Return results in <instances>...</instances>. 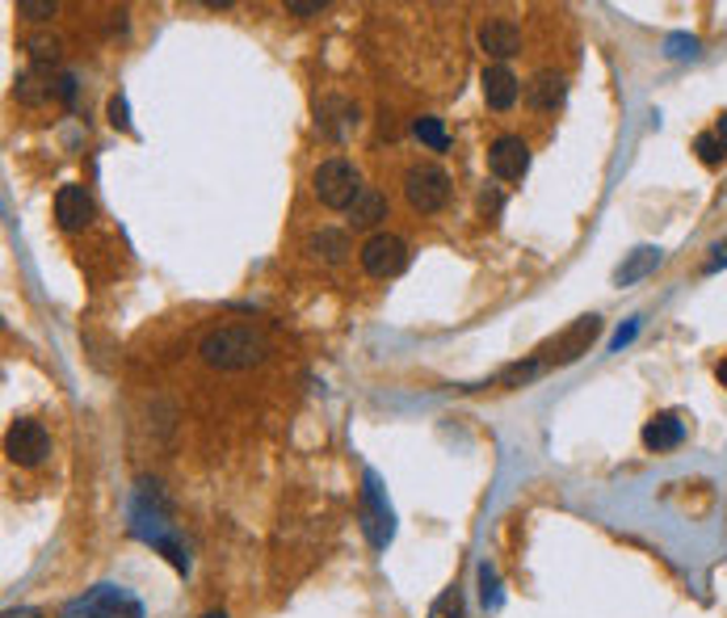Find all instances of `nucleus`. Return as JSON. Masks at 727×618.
I'll return each instance as SVG.
<instances>
[{
  "label": "nucleus",
  "mask_w": 727,
  "mask_h": 618,
  "mask_svg": "<svg viewBox=\"0 0 727 618\" xmlns=\"http://www.w3.org/2000/svg\"><path fill=\"white\" fill-rule=\"evenodd\" d=\"M198 354H202V362L219 366V371H249V366H257L261 357L269 354V345L249 324H223V329H211L202 336Z\"/></svg>",
  "instance_id": "1"
},
{
  "label": "nucleus",
  "mask_w": 727,
  "mask_h": 618,
  "mask_svg": "<svg viewBox=\"0 0 727 618\" xmlns=\"http://www.w3.org/2000/svg\"><path fill=\"white\" fill-rule=\"evenodd\" d=\"M311 190L316 198L329 207V211H350L353 202H357V194L366 190L362 186V177H357V168L350 161H341V156H332L324 165L311 173Z\"/></svg>",
  "instance_id": "2"
},
{
  "label": "nucleus",
  "mask_w": 727,
  "mask_h": 618,
  "mask_svg": "<svg viewBox=\"0 0 727 618\" xmlns=\"http://www.w3.org/2000/svg\"><path fill=\"white\" fill-rule=\"evenodd\" d=\"M404 194L417 214H438L450 202V173L442 165H412L404 173Z\"/></svg>",
  "instance_id": "3"
},
{
  "label": "nucleus",
  "mask_w": 727,
  "mask_h": 618,
  "mask_svg": "<svg viewBox=\"0 0 727 618\" xmlns=\"http://www.w3.org/2000/svg\"><path fill=\"white\" fill-rule=\"evenodd\" d=\"M362 530H366V539H371L375 551L387 548L392 534H396V514H392L387 493H383V484H378L375 472L362 476Z\"/></svg>",
  "instance_id": "4"
},
{
  "label": "nucleus",
  "mask_w": 727,
  "mask_h": 618,
  "mask_svg": "<svg viewBox=\"0 0 727 618\" xmlns=\"http://www.w3.org/2000/svg\"><path fill=\"white\" fill-rule=\"evenodd\" d=\"M64 618H143L140 602L126 594V589H118V585H97L89 589L85 597H76Z\"/></svg>",
  "instance_id": "5"
},
{
  "label": "nucleus",
  "mask_w": 727,
  "mask_h": 618,
  "mask_svg": "<svg viewBox=\"0 0 727 618\" xmlns=\"http://www.w3.org/2000/svg\"><path fill=\"white\" fill-rule=\"evenodd\" d=\"M4 454L18 463V467H38L51 454V433L43 429V421L34 417H18L9 433H4Z\"/></svg>",
  "instance_id": "6"
},
{
  "label": "nucleus",
  "mask_w": 727,
  "mask_h": 618,
  "mask_svg": "<svg viewBox=\"0 0 727 618\" xmlns=\"http://www.w3.org/2000/svg\"><path fill=\"white\" fill-rule=\"evenodd\" d=\"M362 269L371 274V278H396L408 269V244L392 232H375V236L362 244Z\"/></svg>",
  "instance_id": "7"
},
{
  "label": "nucleus",
  "mask_w": 727,
  "mask_h": 618,
  "mask_svg": "<svg viewBox=\"0 0 727 618\" xmlns=\"http://www.w3.org/2000/svg\"><path fill=\"white\" fill-rule=\"evenodd\" d=\"M597 333H602V316H581L568 333H560L551 345H542L539 362L542 366H563V362H576L581 354H588V345L597 341Z\"/></svg>",
  "instance_id": "8"
},
{
  "label": "nucleus",
  "mask_w": 727,
  "mask_h": 618,
  "mask_svg": "<svg viewBox=\"0 0 727 618\" xmlns=\"http://www.w3.org/2000/svg\"><path fill=\"white\" fill-rule=\"evenodd\" d=\"M488 168H493L496 181H521L530 173V147L517 135H500L488 147Z\"/></svg>",
  "instance_id": "9"
},
{
  "label": "nucleus",
  "mask_w": 727,
  "mask_h": 618,
  "mask_svg": "<svg viewBox=\"0 0 727 618\" xmlns=\"http://www.w3.org/2000/svg\"><path fill=\"white\" fill-rule=\"evenodd\" d=\"M55 219H59L64 232L89 228L93 223V198H89V190L85 186H59V194H55Z\"/></svg>",
  "instance_id": "10"
},
{
  "label": "nucleus",
  "mask_w": 727,
  "mask_h": 618,
  "mask_svg": "<svg viewBox=\"0 0 727 618\" xmlns=\"http://www.w3.org/2000/svg\"><path fill=\"white\" fill-rule=\"evenodd\" d=\"M480 51H488L493 59H514L521 55V30L509 18H488L480 25Z\"/></svg>",
  "instance_id": "11"
},
{
  "label": "nucleus",
  "mask_w": 727,
  "mask_h": 618,
  "mask_svg": "<svg viewBox=\"0 0 727 618\" xmlns=\"http://www.w3.org/2000/svg\"><path fill=\"white\" fill-rule=\"evenodd\" d=\"M563 93H568V85H563L560 71H535L526 85V106L539 114H555L563 106Z\"/></svg>",
  "instance_id": "12"
},
{
  "label": "nucleus",
  "mask_w": 727,
  "mask_h": 618,
  "mask_svg": "<svg viewBox=\"0 0 727 618\" xmlns=\"http://www.w3.org/2000/svg\"><path fill=\"white\" fill-rule=\"evenodd\" d=\"M484 101H488V110L496 114H505V110H514L517 93H521V85H517V76L505 64H493V68H484Z\"/></svg>",
  "instance_id": "13"
},
{
  "label": "nucleus",
  "mask_w": 727,
  "mask_h": 618,
  "mask_svg": "<svg viewBox=\"0 0 727 618\" xmlns=\"http://www.w3.org/2000/svg\"><path fill=\"white\" fill-rule=\"evenodd\" d=\"M681 442H685V421H681L678 412H657L648 426H643V446L648 451H678Z\"/></svg>",
  "instance_id": "14"
},
{
  "label": "nucleus",
  "mask_w": 727,
  "mask_h": 618,
  "mask_svg": "<svg viewBox=\"0 0 727 618\" xmlns=\"http://www.w3.org/2000/svg\"><path fill=\"white\" fill-rule=\"evenodd\" d=\"M378 219H387V198L375 186H366V190L357 194V202L350 207V223L353 228H375Z\"/></svg>",
  "instance_id": "15"
},
{
  "label": "nucleus",
  "mask_w": 727,
  "mask_h": 618,
  "mask_svg": "<svg viewBox=\"0 0 727 618\" xmlns=\"http://www.w3.org/2000/svg\"><path fill=\"white\" fill-rule=\"evenodd\" d=\"M660 265V249H635L631 253V262L627 265H618L614 269V283L618 286H631L635 278H643V274H652Z\"/></svg>",
  "instance_id": "16"
},
{
  "label": "nucleus",
  "mask_w": 727,
  "mask_h": 618,
  "mask_svg": "<svg viewBox=\"0 0 727 618\" xmlns=\"http://www.w3.org/2000/svg\"><path fill=\"white\" fill-rule=\"evenodd\" d=\"M316 257H324L329 265H341L345 262V253H350V240H345V232H332V228H324V232H316L311 236V244H307Z\"/></svg>",
  "instance_id": "17"
},
{
  "label": "nucleus",
  "mask_w": 727,
  "mask_h": 618,
  "mask_svg": "<svg viewBox=\"0 0 727 618\" xmlns=\"http://www.w3.org/2000/svg\"><path fill=\"white\" fill-rule=\"evenodd\" d=\"M412 135H417L425 147H433V152H447L450 147L447 126H442V119H433V114H421V119L412 122Z\"/></svg>",
  "instance_id": "18"
},
{
  "label": "nucleus",
  "mask_w": 727,
  "mask_h": 618,
  "mask_svg": "<svg viewBox=\"0 0 727 618\" xmlns=\"http://www.w3.org/2000/svg\"><path fill=\"white\" fill-rule=\"evenodd\" d=\"M694 152H698V161H703L706 168H719L724 165V156H727V147L719 143L715 131H703V135L694 140Z\"/></svg>",
  "instance_id": "19"
},
{
  "label": "nucleus",
  "mask_w": 727,
  "mask_h": 618,
  "mask_svg": "<svg viewBox=\"0 0 727 618\" xmlns=\"http://www.w3.org/2000/svg\"><path fill=\"white\" fill-rule=\"evenodd\" d=\"M13 93H18V101H25V106H38V101H43L51 89H43V85H38V76H34V71H22V76L13 80Z\"/></svg>",
  "instance_id": "20"
},
{
  "label": "nucleus",
  "mask_w": 727,
  "mask_h": 618,
  "mask_svg": "<svg viewBox=\"0 0 727 618\" xmlns=\"http://www.w3.org/2000/svg\"><path fill=\"white\" fill-rule=\"evenodd\" d=\"M480 597H484V606H488V610L500 606V581H496L493 564H480Z\"/></svg>",
  "instance_id": "21"
},
{
  "label": "nucleus",
  "mask_w": 727,
  "mask_h": 618,
  "mask_svg": "<svg viewBox=\"0 0 727 618\" xmlns=\"http://www.w3.org/2000/svg\"><path fill=\"white\" fill-rule=\"evenodd\" d=\"M25 47H30V55H34V64H55V59H59V43L47 38V34L25 38Z\"/></svg>",
  "instance_id": "22"
},
{
  "label": "nucleus",
  "mask_w": 727,
  "mask_h": 618,
  "mask_svg": "<svg viewBox=\"0 0 727 618\" xmlns=\"http://www.w3.org/2000/svg\"><path fill=\"white\" fill-rule=\"evenodd\" d=\"M429 618H463V597H459V589H447V594L438 597Z\"/></svg>",
  "instance_id": "23"
},
{
  "label": "nucleus",
  "mask_w": 727,
  "mask_h": 618,
  "mask_svg": "<svg viewBox=\"0 0 727 618\" xmlns=\"http://www.w3.org/2000/svg\"><path fill=\"white\" fill-rule=\"evenodd\" d=\"M18 13L30 22H47V18H55V4L51 0H18Z\"/></svg>",
  "instance_id": "24"
},
{
  "label": "nucleus",
  "mask_w": 727,
  "mask_h": 618,
  "mask_svg": "<svg viewBox=\"0 0 727 618\" xmlns=\"http://www.w3.org/2000/svg\"><path fill=\"white\" fill-rule=\"evenodd\" d=\"M110 122L122 126V131H131V119H126V101L122 97H110Z\"/></svg>",
  "instance_id": "25"
},
{
  "label": "nucleus",
  "mask_w": 727,
  "mask_h": 618,
  "mask_svg": "<svg viewBox=\"0 0 727 618\" xmlns=\"http://www.w3.org/2000/svg\"><path fill=\"white\" fill-rule=\"evenodd\" d=\"M320 9H324L320 0H290V4H286V13H299V18H311V13H320Z\"/></svg>",
  "instance_id": "26"
},
{
  "label": "nucleus",
  "mask_w": 727,
  "mask_h": 618,
  "mask_svg": "<svg viewBox=\"0 0 727 618\" xmlns=\"http://www.w3.org/2000/svg\"><path fill=\"white\" fill-rule=\"evenodd\" d=\"M669 47H673L669 55H694V51H698V43H694V38H681V34H678V38H669Z\"/></svg>",
  "instance_id": "27"
},
{
  "label": "nucleus",
  "mask_w": 727,
  "mask_h": 618,
  "mask_svg": "<svg viewBox=\"0 0 727 618\" xmlns=\"http://www.w3.org/2000/svg\"><path fill=\"white\" fill-rule=\"evenodd\" d=\"M55 93L64 97V106H71V101H76V80H71V76H59V85H55Z\"/></svg>",
  "instance_id": "28"
},
{
  "label": "nucleus",
  "mask_w": 727,
  "mask_h": 618,
  "mask_svg": "<svg viewBox=\"0 0 727 618\" xmlns=\"http://www.w3.org/2000/svg\"><path fill=\"white\" fill-rule=\"evenodd\" d=\"M4 618H43V610H34V606H22V610H4Z\"/></svg>",
  "instance_id": "29"
},
{
  "label": "nucleus",
  "mask_w": 727,
  "mask_h": 618,
  "mask_svg": "<svg viewBox=\"0 0 727 618\" xmlns=\"http://www.w3.org/2000/svg\"><path fill=\"white\" fill-rule=\"evenodd\" d=\"M635 329H639V324H627L623 333L614 336V350H623V345H627V341H631V336H635Z\"/></svg>",
  "instance_id": "30"
},
{
  "label": "nucleus",
  "mask_w": 727,
  "mask_h": 618,
  "mask_svg": "<svg viewBox=\"0 0 727 618\" xmlns=\"http://www.w3.org/2000/svg\"><path fill=\"white\" fill-rule=\"evenodd\" d=\"M727 262V244H719V249H715V257H711V265H706V269H719V265Z\"/></svg>",
  "instance_id": "31"
},
{
  "label": "nucleus",
  "mask_w": 727,
  "mask_h": 618,
  "mask_svg": "<svg viewBox=\"0 0 727 618\" xmlns=\"http://www.w3.org/2000/svg\"><path fill=\"white\" fill-rule=\"evenodd\" d=\"M715 135H719V143L727 147V114H719V122H715Z\"/></svg>",
  "instance_id": "32"
},
{
  "label": "nucleus",
  "mask_w": 727,
  "mask_h": 618,
  "mask_svg": "<svg viewBox=\"0 0 727 618\" xmlns=\"http://www.w3.org/2000/svg\"><path fill=\"white\" fill-rule=\"evenodd\" d=\"M715 379H719V383H724V387H727V357H724V362H719V371H715Z\"/></svg>",
  "instance_id": "33"
},
{
  "label": "nucleus",
  "mask_w": 727,
  "mask_h": 618,
  "mask_svg": "<svg viewBox=\"0 0 727 618\" xmlns=\"http://www.w3.org/2000/svg\"><path fill=\"white\" fill-rule=\"evenodd\" d=\"M207 618H228V615H223V610H211V615H207Z\"/></svg>",
  "instance_id": "34"
}]
</instances>
